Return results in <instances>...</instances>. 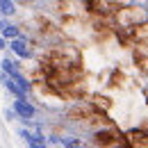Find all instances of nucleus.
<instances>
[{"label":"nucleus","instance_id":"nucleus-1","mask_svg":"<svg viewBox=\"0 0 148 148\" xmlns=\"http://www.w3.org/2000/svg\"><path fill=\"white\" fill-rule=\"evenodd\" d=\"M39 64L50 66V69H71V66L82 64V55L73 46H50L41 55Z\"/></svg>","mask_w":148,"mask_h":148},{"label":"nucleus","instance_id":"nucleus-2","mask_svg":"<svg viewBox=\"0 0 148 148\" xmlns=\"http://www.w3.org/2000/svg\"><path fill=\"white\" fill-rule=\"evenodd\" d=\"M93 141H96L100 148H121V146H125V144H128V139H125L121 132H116L114 128L98 130V132H96V137H93Z\"/></svg>","mask_w":148,"mask_h":148},{"label":"nucleus","instance_id":"nucleus-3","mask_svg":"<svg viewBox=\"0 0 148 148\" xmlns=\"http://www.w3.org/2000/svg\"><path fill=\"white\" fill-rule=\"evenodd\" d=\"M89 105H91V107H96L98 112H103V114H105V112L110 110V107L114 105V103H112V98H107V96L93 93V96H91V103H89Z\"/></svg>","mask_w":148,"mask_h":148},{"label":"nucleus","instance_id":"nucleus-4","mask_svg":"<svg viewBox=\"0 0 148 148\" xmlns=\"http://www.w3.org/2000/svg\"><path fill=\"white\" fill-rule=\"evenodd\" d=\"M125 82H128V77H125L123 71H114L107 84H110V89H123V87H125Z\"/></svg>","mask_w":148,"mask_h":148},{"label":"nucleus","instance_id":"nucleus-5","mask_svg":"<svg viewBox=\"0 0 148 148\" xmlns=\"http://www.w3.org/2000/svg\"><path fill=\"white\" fill-rule=\"evenodd\" d=\"M134 66H137L141 73H148V55L139 53V50H134Z\"/></svg>","mask_w":148,"mask_h":148}]
</instances>
